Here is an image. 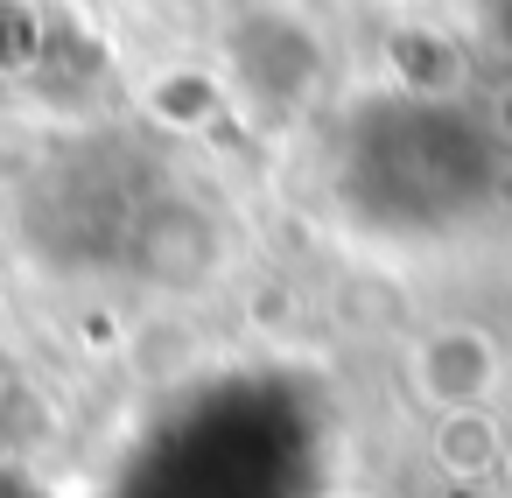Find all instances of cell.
I'll return each mask as SVG.
<instances>
[{
    "instance_id": "cell-4",
    "label": "cell",
    "mask_w": 512,
    "mask_h": 498,
    "mask_svg": "<svg viewBox=\"0 0 512 498\" xmlns=\"http://www.w3.org/2000/svg\"><path fill=\"white\" fill-rule=\"evenodd\" d=\"M498 477L512 484V428H505V456H498Z\"/></svg>"
},
{
    "instance_id": "cell-3",
    "label": "cell",
    "mask_w": 512,
    "mask_h": 498,
    "mask_svg": "<svg viewBox=\"0 0 512 498\" xmlns=\"http://www.w3.org/2000/svg\"><path fill=\"white\" fill-rule=\"evenodd\" d=\"M491 120H498V134H505V141H512V78H505V85H498V99H491Z\"/></svg>"
},
{
    "instance_id": "cell-1",
    "label": "cell",
    "mask_w": 512,
    "mask_h": 498,
    "mask_svg": "<svg viewBox=\"0 0 512 498\" xmlns=\"http://www.w3.org/2000/svg\"><path fill=\"white\" fill-rule=\"evenodd\" d=\"M407 393L428 414H470L491 407V393L505 386V351L484 323H428L407 344Z\"/></svg>"
},
{
    "instance_id": "cell-2",
    "label": "cell",
    "mask_w": 512,
    "mask_h": 498,
    "mask_svg": "<svg viewBox=\"0 0 512 498\" xmlns=\"http://www.w3.org/2000/svg\"><path fill=\"white\" fill-rule=\"evenodd\" d=\"M428 456H435V470H442V477L477 484V477H491V470H498V456H505V428L491 421V407L435 414V428H428Z\"/></svg>"
},
{
    "instance_id": "cell-5",
    "label": "cell",
    "mask_w": 512,
    "mask_h": 498,
    "mask_svg": "<svg viewBox=\"0 0 512 498\" xmlns=\"http://www.w3.org/2000/svg\"><path fill=\"white\" fill-rule=\"evenodd\" d=\"M323 498H372V491H358V484H337V491H323Z\"/></svg>"
}]
</instances>
